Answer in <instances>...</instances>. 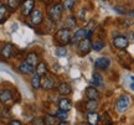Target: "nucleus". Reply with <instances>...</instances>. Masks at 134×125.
<instances>
[{
	"label": "nucleus",
	"instance_id": "c85d7f7f",
	"mask_svg": "<svg viewBox=\"0 0 134 125\" xmlns=\"http://www.w3.org/2000/svg\"><path fill=\"white\" fill-rule=\"evenodd\" d=\"M75 3H76V0H65L63 8H66L67 10H71L75 6Z\"/></svg>",
	"mask_w": 134,
	"mask_h": 125
},
{
	"label": "nucleus",
	"instance_id": "473e14b6",
	"mask_svg": "<svg viewBox=\"0 0 134 125\" xmlns=\"http://www.w3.org/2000/svg\"><path fill=\"white\" fill-rule=\"evenodd\" d=\"M9 125H21V123H20L19 120H11Z\"/></svg>",
	"mask_w": 134,
	"mask_h": 125
},
{
	"label": "nucleus",
	"instance_id": "6e6552de",
	"mask_svg": "<svg viewBox=\"0 0 134 125\" xmlns=\"http://www.w3.org/2000/svg\"><path fill=\"white\" fill-rule=\"evenodd\" d=\"M34 0H25L24 3L21 4V11H23V15L27 16V15H31V13L34 11Z\"/></svg>",
	"mask_w": 134,
	"mask_h": 125
},
{
	"label": "nucleus",
	"instance_id": "6ab92c4d",
	"mask_svg": "<svg viewBox=\"0 0 134 125\" xmlns=\"http://www.w3.org/2000/svg\"><path fill=\"white\" fill-rule=\"evenodd\" d=\"M36 73H37L40 77H43L47 74V66L43 62H38V64L36 66Z\"/></svg>",
	"mask_w": 134,
	"mask_h": 125
},
{
	"label": "nucleus",
	"instance_id": "412c9836",
	"mask_svg": "<svg viewBox=\"0 0 134 125\" xmlns=\"http://www.w3.org/2000/svg\"><path fill=\"white\" fill-rule=\"evenodd\" d=\"M31 86H32V88H35V89H38V88L41 87V77L38 76L37 73L34 74L32 78H31Z\"/></svg>",
	"mask_w": 134,
	"mask_h": 125
},
{
	"label": "nucleus",
	"instance_id": "1a4fd4ad",
	"mask_svg": "<svg viewBox=\"0 0 134 125\" xmlns=\"http://www.w3.org/2000/svg\"><path fill=\"white\" fill-rule=\"evenodd\" d=\"M110 64V61L109 58L107 57H99L96 59V63H94V66H96V68H98V69H102V71H104V69H107V68L109 67Z\"/></svg>",
	"mask_w": 134,
	"mask_h": 125
},
{
	"label": "nucleus",
	"instance_id": "a211bd4d",
	"mask_svg": "<svg viewBox=\"0 0 134 125\" xmlns=\"http://www.w3.org/2000/svg\"><path fill=\"white\" fill-rule=\"evenodd\" d=\"M25 62H27L29 64H31V66H34V67H36V66L38 64V56L36 55V53H29Z\"/></svg>",
	"mask_w": 134,
	"mask_h": 125
},
{
	"label": "nucleus",
	"instance_id": "f03ea898",
	"mask_svg": "<svg viewBox=\"0 0 134 125\" xmlns=\"http://www.w3.org/2000/svg\"><path fill=\"white\" fill-rule=\"evenodd\" d=\"M56 40H57V42H60V45H62V46L70 43L72 40L71 31L68 29H60L57 31V34H56Z\"/></svg>",
	"mask_w": 134,
	"mask_h": 125
},
{
	"label": "nucleus",
	"instance_id": "423d86ee",
	"mask_svg": "<svg viewBox=\"0 0 134 125\" xmlns=\"http://www.w3.org/2000/svg\"><path fill=\"white\" fill-rule=\"evenodd\" d=\"M77 48H78V52L81 53V55H87L92 48V42H91V40H90V37H87V39L82 40L81 42H78Z\"/></svg>",
	"mask_w": 134,
	"mask_h": 125
},
{
	"label": "nucleus",
	"instance_id": "dca6fc26",
	"mask_svg": "<svg viewBox=\"0 0 134 125\" xmlns=\"http://www.w3.org/2000/svg\"><path fill=\"white\" fill-rule=\"evenodd\" d=\"M57 91H58L60 94H62V96H67V94H71L72 88H71V86H70L68 83H61V84H58Z\"/></svg>",
	"mask_w": 134,
	"mask_h": 125
},
{
	"label": "nucleus",
	"instance_id": "39448f33",
	"mask_svg": "<svg viewBox=\"0 0 134 125\" xmlns=\"http://www.w3.org/2000/svg\"><path fill=\"white\" fill-rule=\"evenodd\" d=\"M55 86H56L55 78L51 77V76H48V74L43 76V78L41 79V87H42L45 91H51V89L55 88Z\"/></svg>",
	"mask_w": 134,
	"mask_h": 125
},
{
	"label": "nucleus",
	"instance_id": "a878e982",
	"mask_svg": "<svg viewBox=\"0 0 134 125\" xmlns=\"http://www.w3.org/2000/svg\"><path fill=\"white\" fill-rule=\"evenodd\" d=\"M65 24H66V29H73L75 26H76V19L75 17H67L66 21H65Z\"/></svg>",
	"mask_w": 134,
	"mask_h": 125
},
{
	"label": "nucleus",
	"instance_id": "20e7f679",
	"mask_svg": "<svg viewBox=\"0 0 134 125\" xmlns=\"http://www.w3.org/2000/svg\"><path fill=\"white\" fill-rule=\"evenodd\" d=\"M130 104V98L128 96H122L115 103V108L119 113H123L124 110L128 109V106Z\"/></svg>",
	"mask_w": 134,
	"mask_h": 125
},
{
	"label": "nucleus",
	"instance_id": "f8f14e48",
	"mask_svg": "<svg viewBox=\"0 0 134 125\" xmlns=\"http://www.w3.org/2000/svg\"><path fill=\"white\" fill-rule=\"evenodd\" d=\"M0 53H1V56L4 58H10L14 55V47H13V45L11 43H6L4 47L1 48Z\"/></svg>",
	"mask_w": 134,
	"mask_h": 125
},
{
	"label": "nucleus",
	"instance_id": "c756f323",
	"mask_svg": "<svg viewBox=\"0 0 134 125\" xmlns=\"http://www.w3.org/2000/svg\"><path fill=\"white\" fill-rule=\"evenodd\" d=\"M56 116H57V119H60V120H62V121H65L67 119V116H68V113L67 111H62V110H60L56 114Z\"/></svg>",
	"mask_w": 134,
	"mask_h": 125
},
{
	"label": "nucleus",
	"instance_id": "ddd939ff",
	"mask_svg": "<svg viewBox=\"0 0 134 125\" xmlns=\"http://www.w3.org/2000/svg\"><path fill=\"white\" fill-rule=\"evenodd\" d=\"M72 108V104H71V100L67 99V98H62L60 99L58 102V109L62 111H70Z\"/></svg>",
	"mask_w": 134,
	"mask_h": 125
},
{
	"label": "nucleus",
	"instance_id": "7ed1b4c3",
	"mask_svg": "<svg viewBox=\"0 0 134 125\" xmlns=\"http://www.w3.org/2000/svg\"><path fill=\"white\" fill-rule=\"evenodd\" d=\"M92 35L91 31H88L87 29H80L77 30L76 32H75V35L72 36V40H71V43H75V45H77L78 42H81L82 40L87 39V37H90Z\"/></svg>",
	"mask_w": 134,
	"mask_h": 125
},
{
	"label": "nucleus",
	"instance_id": "0eeeda50",
	"mask_svg": "<svg viewBox=\"0 0 134 125\" xmlns=\"http://www.w3.org/2000/svg\"><path fill=\"white\" fill-rule=\"evenodd\" d=\"M113 45H114V47L118 48V50H124V48L128 47L129 42H128V39L124 37V36H117V37H114V40H113Z\"/></svg>",
	"mask_w": 134,
	"mask_h": 125
},
{
	"label": "nucleus",
	"instance_id": "bb28decb",
	"mask_svg": "<svg viewBox=\"0 0 134 125\" xmlns=\"http://www.w3.org/2000/svg\"><path fill=\"white\" fill-rule=\"evenodd\" d=\"M92 48L94 51H100V50L104 48V42L103 41H96V42L92 43Z\"/></svg>",
	"mask_w": 134,
	"mask_h": 125
},
{
	"label": "nucleus",
	"instance_id": "f3484780",
	"mask_svg": "<svg viewBox=\"0 0 134 125\" xmlns=\"http://www.w3.org/2000/svg\"><path fill=\"white\" fill-rule=\"evenodd\" d=\"M13 99V93L10 91H8V89H4V91L0 92V100L3 102V103H9L10 100Z\"/></svg>",
	"mask_w": 134,
	"mask_h": 125
},
{
	"label": "nucleus",
	"instance_id": "72a5a7b5",
	"mask_svg": "<svg viewBox=\"0 0 134 125\" xmlns=\"http://www.w3.org/2000/svg\"><path fill=\"white\" fill-rule=\"evenodd\" d=\"M128 15H129V16H132V17H134V10L129 11V13H128Z\"/></svg>",
	"mask_w": 134,
	"mask_h": 125
},
{
	"label": "nucleus",
	"instance_id": "4be33fe9",
	"mask_svg": "<svg viewBox=\"0 0 134 125\" xmlns=\"http://www.w3.org/2000/svg\"><path fill=\"white\" fill-rule=\"evenodd\" d=\"M99 125H112V119L107 113H103L99 116Z\"/></svg>",
	"mask_w": 134,
	"mask_h": 125
},
{
	"label": "nucleus",
	"instance_id": "7c9ffc66",
	"mask_svg": "<svg viewBox=\"0 0 134 125\" xmlns=\"http://www.w3.org/2000/svg\"><path fill=\"white\" fill-rule=\"evenodd\" d=\"M66 53H67V51H66V48L65 47H57L56 48V55H57V56H61V57H62V56H65Z\"/></svg>",
	"mask_w": 134,
	"mask_h": 125
},
{
	"label": "nucleus",
	"instance_id": "f257e3e1",
	"mask_svg": "<svg viewBox=\"0 0 134 125\" xmlns=\"http://www.w3.org/2000/svg\"><path fill=\"white\" fill-rule=\"evenodd\" d=\"M62 10H63V5L62 4H52L48 6L47 9V14L48 17L52 20V21H57L61 15H62Z\"/></svg>",
	"mask_w": 134,
	"mask_h": 125
},
{
	"label": "nucleus",
	"instance_id": "2f4dec72",
	"mask_svg": "<svg viewBox=\"0 0 134 125\" xmlns=\"http://www.w3.org/2000/svg\"><path fill=\"white\" fill-rule=\"evenodd\" d=\"M85 13H86V10H80V13H78V17L81 20H85Z\"/></svg>",
	"mask_w": 134,
	"mask_h": 125
},
{
	"label": "nucleus",
	"instance_id": "aec40b11",
	"mask_svg": "<svg viewBox=\"0 0 134 125\" xmlns=\"http://www.w3.org/2000/svg\"><path fill=\"white\" fill-rule=\"evenodd\" d=\"M8 16H9L8 8L4 4H0V22H4L5 20L8 19Z\"/></svg>",
	"mask_w": 134,
	"mask_h": 125
},
{
	"label": "nucleus",
	"instance_id": "cd10ccee",
	"mask_svg": "<svg viewBox=\"0 0 134 125\" xmlns=\"http://www.w3.org/2000/svg\"><path fill=\"white\" fill-rule=\"evenodd\" d=\"M20 4H21V0H8V6L13 10L16 9Z\"/></svg>",
	"mask_w": 134,
	"mask_h": 125
},
{
	"label": "nucleus",
	"instance_id": "b1692460",
	"mask_svg": "<svg viewBox=\"0 0 134 125\" xmlns=\"http://www.w3.org/2000/svg\"><path fill=\"white\" fill-rule=\"evenodd\" d=\"M97 108H98V103H97V100H88L86 103L87 111H96Z\"/></svg>",
	"mask_w": 134,
	"mask_h": 125
},
{
	"label": "nucleus",
	"instance_id": "5701e85b",
	"mask_svg": "<svg viewBox=\"0 0 134 125\" xmlns=\"http://www.w3.org/2000/svg\"><path fill=\"white\" fill-rule=\"evenodd\" d=\"M92 83L98 87L103 86V78H102V76H100L99 73H93V76H92Z\"/></svg>",
	"mask_w": 134,
	"mask_h": 125
},
{
	"label": "nucleus",
	"instance_id": "9b49d317",
	"mask_svg": "<svg viewBox=\"0 0 134 125\" xmlns=\"http://www.w3.org/2000/svg\"><path fill=\"white\" fill-rule=\"evenodd\" d=\"M87 121H88V125H98L99 124V114H97L96 111H88Z\"/></svg>",
	"mask_w": 134,
	"mask_h": 125
},
{
	"label": "nucleus",
	"instance_id": "393cba45",
	"mask_svg": "<svg viewBox=\"0 0 134 125\" xmlns=\"http://www.w3.org/2000/svg\"><path fill=\"white\" fill-rule=\"evenodd\" d=\"M55 124H56V116L47 114L43 118V125H55Z\"/></svg>",
	"mask_w": 134,
	"mask_h": 125
},
{
	"label": "nucleus",
	"instance_id": "4468645a",
	"mask_svg": "<svg viewBox=\"0 0 134 125\" xmlns=\"http://www.w3.org/2000/svg\"><path fill=\"white\" fill-rule=\"evenodd\" d=\"M86 96L90 100H97L99 98V93L97 91V88L94 87H88L86 89Z\"/></svg>",
	"mask_w": 134,
	"mask_h": 125
},
{
	"label": "nucleus",
	"instance_id": "c9c22d12",
	"mask_svg": "<svg viewBox=\"0 0 134 125\" xmlns=\"http://www.w3.org/2000/svg\"><path fill=\"white\" fill-rule=\"evenodd\" d=\"M58 125H68V123H66V121H61Z\"/></svg>",
	"mask_w": 134,
	"mask_h": 125
},
{
	"label": "nucleus",
	"instance_id": "2eb2a0df",
	"mask_svg": "<svg viewBox=\"0 0 134 125\" xmlns=\"http://www.w3.org/2000/svg\"><path fill=\"white\" fill-rule=\"evenodd\" d=\"M19 71L21 73H24V74H31V73L35 72V67L29 64L27 62H23V63H20Z\"/></svg>",
	"mask_w": 134,
	"mask_h": 125
},
{
	"label": "nucleus",
	"instance_id": "9d476101",
	"mask_svg": "<svg viewBox=\"0 0 134 125\" xmlns=\"http://www.w3.org/2000/svg\"><path fill=\"white\" fill-rule=\"evenodd\" d=\"M30 19H31V24L32 25H40L42 22V13L40 10H34L31 15H30Z\"/></svg>",
	"mask_w": 134,
	"mask_h": 125
},
{
	"label": "nucleus",
	"instance_id": "f704fd0d",
	"mask_svg": "<svg viewBox=\"0 0 134 125\" xmlns=\"http://www.w3.org/2000/svg\"><path fill=\"white\" fill-rule=\"evenodd\" d=\"M132 79H133V83L130 84V89H132V91H134V78H132Z\"/></svg>",
	"mask_w": 134,
	"mask_h": 125
}]
</instances>
